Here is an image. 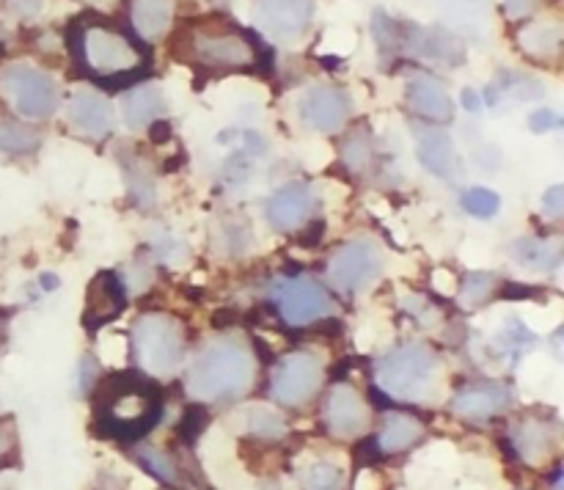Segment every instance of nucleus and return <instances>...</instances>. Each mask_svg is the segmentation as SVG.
<instances>
[{"instance_id": "obj_1", "label": "nucleus", "mask_w": 564, "mask_h": 490, "mask_svg": "<svg viewBox=\"0 0 564 490\" xmlns=\"http://www.w3.org/2000/svg\"><path fill=\"white\" fill-rule=\"evenodd\" d=\"M163 413V396L152 380L135 372L116 374L99 385L97 418L105 435L135 440L158 424Z\"/></svg>"}, {"instance_id": "obj_10", "label": "nucleus", "mask_w": 564, "mask_h": 490, "mask_svg": "<svg viewBox=\"0 0 564 490\" xmlns=\"http://www.w3.org/2000/svg\"><path fill=\"white\" fill-rule=\"evenodd\" d=\"M273 297L281 317L290 325L314 323V319L323 317L330 308L328 292H325L314 279H306V275L279 281L273 290Z\"/></svg>"}, {"instance_id": "obj_24", "label": "nucleus", "mask_w": 564, "mask_h": 490, "mask_svg": "<svg viewBox=\"0 0 564 490\" xmlns=\"http://www.w3.org/2000/svg\"><path fill=\"white\" fill-rule=\"evenodd\" d=\"M441 11L460 31L479 33L488 25L490 0H441Z\"/></svg>"}, {"instance_id": "obj_27", "label": "nucleus", "mask_w": 564, "mask_h": 490, "mask_svg": "<svg viewBox=\"0 0 564 490\" xmlns=\"http://www.w3.org/2000/svg\"><path fill=\"white\" fill-rule=\"evenodd\" d=\"M518 42L523 44V50L538 58H545V55H554L560 50L562 42V28L549 25V22H538V25H529L527 31L518 33Z\"/></svg>"}, {"instance_id": "obj_5", "label": "nucleus", "mask_w": 564, "mask_h": 490, "mask_svg": "<svg viewBox=\"0 0 564 490\" xmlns=\"http://www.w3.org/2000/svg\"><path fill=\"white\" fill-rule=\"evenodd\" d=\"M132 350L149 374H171L185 356V336L174 317L143 314L132 328Z\"/></svg>"}, {"instance_id": "obj_18", "label": "nucleus", "mask_w": 564, "mask_h": 490, "mask_svg": "<svg viewBox=\"0 0 564 490\" xmlns=\"http://www.w3.org/2000/svg\"><path fill=\"white\" fill-rule=\"evenodd\" d=\"M69 121L77 130L86 132V135L102 138L113 127V110H110V105L99 94L77 91L69 99Z\"/></svg>"}, {"instance_id": "obj_37", "label": "nucleus", "mask_w": 564, "mask_h": 490, "mask_svg": "<svg viewBox=\"0 0 564 490\" xmlns=\"http://www.w3.org/2000/svg\"><path fill=\"white\" fill-rule=\"evenodd\" d=\"M6 3H9L11 9H14L17 14H22V17H31V14H36L39 9H42V0H6Z\"/></svg>"}, {"instance_id": "obj_33", "label": "nucleus", "mask_w": 564, "mask_h": 490, "mask_svg": "<svg viewBox=\"0 0 564 490\" xmlns=\"http://www.w3.org/2000/svg\"><path fill=\"white\" fill-rule=\"evenodd\" d=\"M369 157H372V149H369V141L364 135L350 138V141L345 143V160L352 165V168H361V165H367Z\"/></svg>"}, {"instance_id": "obj_15", "label": "nucleus", "mask_w": 564, "mask_h": 490, "mask_svg": "<svg viewBox=\"0 0 564 490\" xmlns=\"http://www.w3.org/2000/svg\"><path fill=\"white\" fill-rule=\"evenodd\" d=\"M405 99L408 108L422 116V119L449 121L455 116V102H452L449 91L430 75L411 77L405 88Z\"/></svg>"}, {"instance_id": "obj_2", "label": "nucleus", "mask_w": 564, "mask_h": 490, "mask_svg": "<svg viewBox=\"0 0 564 490\" xmlns=\"http://www.w3.org/2000/svg\"><path fill=\"white\" fill-rule=\"evenodd\" d=\"M253 374H257V363L246 341L226 336V339H215L193 358L185 389L193 400H237L253 385Z\"/></svg>"}, {"instance_id": "obj_14", "label": "nucleus", "mask_w": 564, "mask_h": 490, "mask_svg": "<svg viewBox=\"0 0 564 490\" xmlns=\"http://www.w3.org/2000/svg\"><path fill=\"white\" fill-rule=\"evenodd\" d=\"M314 209V196L306 185L292 182V185L279 187L268 202V220L281 231L297 229L308 220Z\"/></svg>"}, {"instance_id": "obj_39", "label": "nucleus", "mask_w": 564, "mask_h": 490, "mask_svg": "<svg viewBox=\"0 0 564 490\" xmlns=\"http://www.w3.org/2000/svg\"><path fill=\"white\" fill-rule=\"evenodd\" d=\"M463 99H466V108L468 110H477L479 108V97H474V91L463 94Z\"/></svg>"}, {"instance_id": "obj_35", "label": "nucleus", "mask_w": 564, "mask_h": 490, "mask_svg": "<svg viewBox=\"0 0 564 490\" xmlns=\"http://www.w3.org/2000/svg\"><path fill=\"white\" fill-rule=\"evenodd\" d=\"M562 209H564V190H562V185H554L543 196V213L551 215V218H560Z\"/></svg>"}, {"instance_id": "obj_12", "label": "nucleus", "mask_w": 564, "mask_h": 490, "mask_svg": "<svg viewBox=\"0 0 564 490\" xmlns=\"http://www.w3.org/2000/svg\"><path fill=\"white\" fill-rule=\"evenodd\" d=\"M314 14V0H257L253 20L262 31L279 39H295L308 28Z\"/></svg>"}, {"instance_id": "obj_3", "label": "nucleus", "mask_w": 564, "mask_h": 490, "mask_svg": "<svg viewBox=\"0 0 564 490\" xmlns=\"http://www.w3.org/2000/svg\"><path fill=\"white\" fill-rule=\"evenodd\" d=\"M72 44H75L77 64L97 80H124L147 66V53L110 22H80Z\"/></svg>"}, {"instance_id": "obj_23", "label": "nucleus", "mask_w": 564, "mask_h": 490, "mask_svg": "<svg viewBox=\"0 0 564 490\" xmlns=\"http://www.w3.org/2000/svg\"><path fill=\"white\" fill-rule=\"evenodd\" d=\"M124 306V292H121V281L113 273H102L94 279L91 292H88L86 319L88 325L105 323V319L116 317L119 308Z\"/></svg>"}, {"instance_id": "obj_19", "label": "nucleus", "mask_w": 564, "mask_h": 490, "mask_svg": "<svg viewBox=\"0 0 564 490\" xmlns=\"http://www.w3.org/2000/svg\"><path fill=\"white\" fill-rule=\"evenodd\" d=\"M512 440H516V449L523 462L540 466V462L554 455L556 429L549 422H540V418H527V422L512 429Z\"/></svg>"}, {"instance_id": "obj_17", "label": "nucleus", "mask_w": 564, "mask_h": 490, "mask_svg": "<svg viewBox=\"0 0 564 490\" xmlns=\"http://www.w3.org/2000/svg\"><path fill=\"white\" fill-rule=\"evenodd\" d=\"M419 160L438 179H457L463 174L455 141L441 130H424L419 135Z\"/></svg>"}, {"instance_id": "obj_11", "label": "nucleus", "mask_w": 564, "mask_h": 490, "mask_svg": "<svg viewBox=\"0 0 564 490\" xmlns=\"http://www.w3.org/2000/svg\"><path fill=\"white\" fill-rule=\"evenodd\" d=\"M323 422L334 438H358L369 427V407L352 385L339 383L328 391Z\"/></svg>"}, {"instance_id": "obj_36", "label": "nucleus", "mask_w": 564, "mask_h": 490, "mask_svg": "<svg viewBox=\"0 0 564 490\" xmlns=\"http://www.w3.org/2000/svg\"><path fill=\"white\" fill-rule=\"evenodd\" d=\"M529 124H532L534 132H545V130H551V127L560 124V119H556L551 110H538V113L532 116V121H529Z\"/></svg>"}, {"instance_id": "obj_13", "label": "nucleus", "mask_w": 564, "mask_h": 490, "mask_svg": "<svg viewBox=\"0 0 564 490\" xmlns=\"http://www.w3.org/2000/svg\"><path fill=\"white\" fill-rule=\"evenodd\" d=\"M301 116L317 132H336L350 116V97L341 88L317 86L303 97Z\"/></svg>"}, {"instance_id": "obj_34", "label": "nucleus", "mask_w": 564, "mask_h": 490, "mask_svg": "<svg viewBox=\"0 0 564 490\" xmlns=\"http://www.w3.org/2000/svg\"><path fill=\"white\" fill-rule=\"evenodd\" d=\"M14 449H17L14 427H11L9 422H0V466H6V462L14 457Z\"/></svg>"}, {"instance_id": "obj_8", "label": "nucleus", "mask_w": 564, "mask_h": 490, "mask_svg": "<svg viewBox=\"0 0 564 490\" xmlns=\"http://www.w3.org/2000/svg\"><path fill=\"white\" fill-rule=\"evenodd\" d=\"M319 383H323V361L314 352L297 350L281 358V363L273 372V380H270V394L281 405L297 407L306 405L317 394Z\"/></svg>"}, {"instance_id": "obj_28", "label": "nucleus", "mask_w": 564, "mask_h": 490, "mask_svg": "<svg viewBox=\"0 0 564 490\" xmlns=\"http://www.w3.org/2000/svg\"><path fill=\"white\" fill-rule=\"evenodd\" d=\"M516 257L532 270H554L556 264H560L562 253H560V248L551 246V242L521 240V242H516Z\"/></svg>"}, {"instance_id": "obj_38", "label": "nucleus", "mask_w": 564, "mask_h": 490, "mask_svg": "<svg viewBox=\"0 0 564 490\" xmlns=\"http://www.w3.org/2000/svg\"><path fill=\"white\" fill-rule=\"evenodd\" d=\"M532 3L534 0H507V6H510V11L512 14H527L529 9H532Z\"/></svg>"}, {"instance_id": "obj_40", "label": "nucleus", "mask_w": 564, "mask_h": 490, "mask_svg": "<svg viewBox=\"0 0 564 490\" xmlns=\"http://www.w3.org/2000/svg\"><path fill=\"white\" fill-rule=\"evenodd\" d=\"M3 339H6V323L0 319V345H3Z\"/></svg>"}, {"instance_id": "obj_30", "label": "nucleus", "mask_w": 564, "mask_h": 490, "mask_svg": "<svg viewBox=\"0 0 564 490\" xmlns=\"http://www.w3.org/2000/svg\"><path fill=\"white\" fill-rule=\"evenodd\" d=\"M463 209L474 218H494L501 209V198L488 187H471L468 193H463Z\"/></svg>"}, {"instance_id": "obj_29", "label": "nucleus", "mask_w": 564, "mask_h": 490, "mask_svg": "<svg viewBox=\"0 0 564 490\" xmlns=\"http://www.w3.org/2000/svg\"><path fill=\"white\" fill-rule=\"evenodd\" d=\"M345 471L334 462H314L303 471V490H341Z\"/></svg>"}, {"instance_id": "obj_31", "label": "nucleus", "mask_w": 564, "mask_h": 490, "mask_svg": "<svg viewBox=\"0 0 564 490\" xmlns=\"http://www.w3.org/2000/svg\"><path fill=\"white\" fill-rule=\"evenodd\" d=\"M138 460L143 462V468H147V471H152L154 477L163 479V482H171V484L180 482V473H176L174 462H171L169 455H163L160 449L143 446V449H138Z\"/></svg>"}, {"instance_id": "obj_32", "label": "nucleus", "mask_w": 564, "mask_h": 490, "mask_svg": "<svg viewBox=\"0 0 564 490\" xmlns=\"http://www.w3.org/2000/svg\"><path fill=\"white\" fill-rule=\"evenodd\" d=\"M494 284H496V279L490 273H474L471 279L466 281V286H463V301L466 303H482L485 297L490 295V292H494Z\"/></svg>"}, {"instance_id": "obj_7", "label": "nucleus", "mask_w": 564, "mask_h": 490, "mask_svg": "<svg viewBox=\"0 0 564 490\" xmlns=\"http://www.w3.org/2000/svg\"><path fill=\"white\" fill-rule=\"evenodd\" d=\"M0 88L11 108L25 119H50L58 108V86L42 69L25 64L6 66L0 75Z\"/></svg>"}, {"instance_id": "obj_16", "label": "nucleus", "mask_w": 564, "mask_h": 490, "mask_svg": "<svg viewBox=\"0 0 564 490\" xmlns=\"http://www.w3.org/2000/svg\"><path fill=\"white\" fill-rule=\"evenodd\" d=\"M510 405V391L499 383H479L468 385L460 394H455L452 400V411L463 418H477L485 422L490 416H499L501 411H507Z\"/></svg>"}, {"instance_id": "obj_20", "label": "nucleus", "mask_w": 564, "mask_h": 490, "mask_svg": "<svg viewBox=\"0 0 564 490\" xmlns=\"http://www.w3.org/2000/svg\"><path fill=\"white\" fill-rule=\"evenodd\" d=\"M165 97L158 86H138L121 99V113L130 130H147L163 116Z\"/></svg>"}, {"instance_id": "obj_22", "label": "nucleus", "mask_w": 564, "mask_h": 490, "mask_svg": "<svg viewBox=\"0 0 564 490\" xmlns=\"http://www.w3.org/2000/svg\"><path fill=\"white\" fill-rule=\"evenodd\" d=\"M424 438V424L408 413H386L378 433V446L383 455H400Z\"/></svg>"}, {"instance_id": "obj_6", "label": "nucleus", "mask_w": 564, "mask_h": 490, "mask_svg": "<svg viewBox=\"0 0 564 490\" xmlns=\"http://www.w3.org/2000/svg\"><path fill=\"white\" fill-rule=\"evenodd\" d=\"M435 374V356L422 341H408V345L391 350L378 363V380L391 396L400 400H419L430 389Z\"/></svg>"}, {"instance_id": "obj_4", "label": "nucleus", "mask_w": 564, "mask_h": 490, "mask_svg": "<svg viewBox=\"0 0 564 490\" xmlns=\"http://www.w3.org/2000/svg\"><path fill=\"white\" fill-rule=\"evenodd\" d=\"M180 55L187 64L213 72L253 69L259 50L251 39L226 22H196L180 39Z\"/></svg>"}, {"instance_id": "obj_26", "label": "nucleus", "mask_w": 564, "mask_h": 490, "mask_svg": "<svg viewBox=\"0 0 564 490\" xmlns=\"http://www.w3.org/2000/svg\"><path fill=\"white\" fill-rule=\"evenodd\" d=\"M39 132L33 127L22 124L14 119H0V152L9 154H28L36 152L39 146Z\"/></svg>"}, {"instance_id": "obj_21", "label": "nucleus", "mask_w": 564, "mask_h": 490, "mask_svg": "<svg viewBox=\"0 0 564 490\" xmlns=\"http://www.w3.org/2000/svg\"><path fill=\"white\" fill-rule=\"evenodd\" d=\"M176 14V0H130V22L143 39L165 36Z\"/></svg>"}, {"instance_id": "obj_9", "label": "nucleus", "mask_w": 564, "mask_h": 490, "mask_svg": "<svg viewBox=\"0 0 564 490\" xmlns=\"http://www.w3.org/2000/svg\"><path fill=\"white\" fill-rule=\"evenodd\" d=\"M380 268H383L380 248L372 240H352L330 259L328 281L339 292H358L378 279Z\"/></svg>"}, {"instance_id": "obj_25", "label": "nucleus", "mask_w": 564, "mask_h": 490, "mask_svg": "<svg viewBox=\"0 0 564 490\" xmlns=\"http://www.w3.org/2000/svg\"><path fill=\"white\" fill-rule=\"evenodd\" d=\"M242 429H246L248 435H253V438L273 440L286 433V424L275 411H270V407L264 405H257V407H248V411L242 413Z\"/></svg>"}]
</instances>
